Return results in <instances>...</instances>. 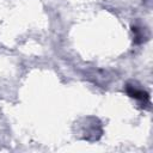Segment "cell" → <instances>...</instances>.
Instances as JSON below:
<instances>
[{
  "mask_svg": "<svg viewBox=\"0 0 153 153\" xmlns=\"http://www.w3.org/2000/svg\"><path fill=\"white\" fill-rule=\"evenodd\" d=\"M126 90H127V93H128L130 97H133V98H135V99H139V100H141V102H143V103L148 102V99H149V96H148V93H147L146 91H142V90H140V88H136L135 86L127 85Z\"/></svg>",
  "mask_w": 153,
  "mask_h": 153,
  "instance_id": "6da1fadb",
  "label": "cell"
}]
</instances>
